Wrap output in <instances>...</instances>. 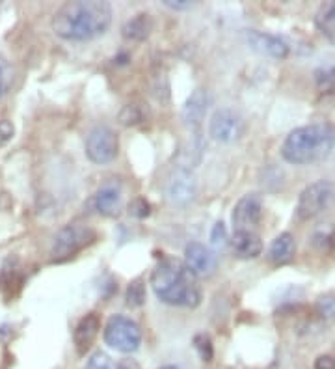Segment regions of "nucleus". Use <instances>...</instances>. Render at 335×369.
<instances>
[{
    "instance_id": "obj_6",
    "label": "nucleus",
    "mask_w": 335,
    "mask_h": 369,
    "mask_svg": "<svg viewBox=\"0 0 335 369\" xmlns=\"http://www.w3.org/2000/svg\"><path fill=\"white\" fill-rule=\"evenodd\" d=\"M96 231L88 228V226H64L56 233V237H54L53 250H51L53 261H65V259H70L74 254H79L86 245L96 241Z\"/></svg>"
},
{
    "instance_id": "obj_34",
    "label": "nucleus",
    "mask_w": 335,
    "mask_h": 369,
    "mask_svg": "<svg viewBox=\"0 0 335 369\" xmlns=\"http://www.w3.org/2000/svg\"><path fill=\"white\" fill-rule=\"evenodd\" d=\"M159 369H179V368H176V365H162V368Z\"/></svg>"
},
{
    "instance_id": "obj_35",
    "label": "nucleus",
    "mask_w": 335,
    "mask_h": 369,
    "mask_svg": "<svg viewBox=\"0 0 335 369\" xmlns=\"http://www.w3.org/2000/svg\"><path fill=\"white\" fill-rule=\"evenodd\" d=\"M330 79H331V81H335V67L330 71Z\"/></svg>"
},
{
    "instance_id": "obj_8",
    "label": "nucleus",
    "mask_w": 335,
    "mask_h": 369,
    "mask_svg": "<svg viewBox=\"0 0 335 369\" xmlns=\"http://www.w3.org/2000/svg\"><path fill=\"white\" fill-rule=\"evenodd\" d=\"M263 216V198L259 194H246L237 202L231 214L235 231H256Z\"/></svg>"
},
{
    "instance_id": "obj_10",
    "label": "nucleus",
    "mask_w": 335,
    "mask_h": 369,
    "mask_svg": "<svg viewBox=\"0 0 335 369\" xmlns=\"http://www.w3.org/2000/svg\"><path fill=\"white\" fill-rule=\"evenodd\" d=\"M185 265L196 278H205L216 271L218 257L209 246L202 242H190L185 248Z\"/></svg>"
},
{
    "instance_id": "obj_19",
    "label": "nucleus",
    "mask_w": 335,
    "mask_h": 369,
    "mask_svg": "<svg viewBox=\"0 0 335 369\" xmlns=\"http://www.w3.org/2000/svg\"><path fill=\"white\" fill-rule=\"evenodd\" d=\"M315 25L319 28V32L324 38L330 39L331 43H335V0L331 2H324L320 6L317 15H315Z\"/></svg>"
},
{
    "instance_id": "obj_7",
    "label": "nucleus",
    "mask_w": 335,
    "mask_h": 369,
    "mask_svg": "<svg viewBox=\"0 0 335 369\" xmlns=\"http://www.w3.org/2000/svg\"><path fill=\"white\" fill-rule=\"evenodd\" d=\"M119 142L117 134L107 125H97L88 133L86 138V155L96 164H108L116 159Z\"/></svg>"
},
{
    "instance_id": "obj_15",
    "label": "nucleus",
    "mask_w": 335,
    "mask_h": 369,
    "mask_svg": "<svg viewBox=\"0 0 335 369\" xmlns=\"http://www.w3.org/2000/svg\"><path fill=\"white\" fill-rule=\"evenodd\" d=\"M99 330H101V319H99L97 313H88V316L82 317L73 332V342L74 347H77V353L86 354V351L91 347V343L96 342Z\"/></svg>"
},
{
    "instance_id": "obj_20",
    "label": "nucleus",
    "mask_w": 335,
    "mask_h": 369,
    "mask_svg": "<svg viewBox=\"0 0 335 369\" xmlns=\"http://www.w3.org/2000/svg\"><path fill=\"white\" fill-rule=\"evenodd\" d=\"M125 302H127L129 308H140V306L145 302V284L144 280L138 278L131 282L127 289V294H125Z\"/></svg>"
},
{
    "instance_id": "obj_3",
    "label": "nucleus",
    "mask_w": 335,
    "mask_h": 369,
    "mask_svg": "<svg viewBox=\"0 0 335 369\" xmlns=\"http://www.w3.org/2000/svg\"><path fill=\"white\" fill-rule=\"evenodd\" d=\"M334 145L335 129L330 123H309L287 134L282 145V157L289 164H313L330 155Z\"/></svg>"
},
{
    "instance_id": "obj_9",
    "label": "nucleus",
    "mask_w": 335,
    "mask_h": 369,
    "mask_svg": "<svg viewBox=\"0 0 335 369\" xmlns=\"http://www.w3.org/2000/svg\"><path fill=\"white\" fill-rule=\"evenodd\" d=\"M197 181L194 171L188 168H176L168 183H166V196L173 205H188L196 198Z\"/></svg>"
},
{
    "instance_id": "obj_29",
    "label": "nucleus",
    "mask_w": 335,
    "mask_h": 369,
    "mask_svg": "<svg viewBox=\"0 0 335 369\" xmlns=\"http://www.w3.org/2000/svg\"><path fill=\"white\" fill-rule=\"evenodd\" d=\"M11 136H13V125L8 119H2L0 122V144H6Z\"/></svg>"
},
{
    "instance_id": "obj_31",
    "label": "nucleus",
    "mask_w": 335,
    "mask_h": 369,
    "mask_svg": "<svg viewBox=\"0 0 335 369\" xmlns=\"http://www.w3.org/2000/svg\"><path fill=\"white\" fill-rule=\"evenodd\" d=\"M166 8H171V10H188L192 8L190 0H164Z\"/></svg>"
},
{
    "instance_id": "obj_26",
    "label": "nucleus",
    "mask_w": 335,
    "mask_h": 369,
    "mask_svg": "<svg viewBox=\"0 0 335 369\" xmlns=\"http://www.w3.org/2000/svg\"><path fill=\"white\" fill-rule=\"evenodd\" d=\"M149 213H151V205L145 198L133 200L129 205V214L134 219H145V216H149Z\"/></svg>"
},
{
    "instance_id": "obj_28",
    "label": "nucleus",
    "mask_w": 335,
    "mask_h": 369,
    "mask_svg": "<svg viewBox=\"0 0 335 369\" xmlns=\"http://www.w3.org/2000/svg\"><path fill=\"white\" fill-rule=\"evenodd\" d=\"M11 70L10 65L6 64V62H0V97L6 96V91L10 88L11 84Z\"/></svg>"
},
{
    "instance_id": "obj_17",
    "label": "nucleus",
    "mask_w": 335,
    "mask_h": 369,
    "mask_svg": "<svg viewBox=\"0 0 335 369\" xmlns=\"http://www.w3.org/2000/svg\"><path fill=\"white\" fill-rule=\"evenodd\" d=\"M294 250H296V242L291 233H280V235L272 241L270 250H268V257L274 265H285L293 259Z\"/></svg>"
},
{
    "instance_id": "obj_12",
    "label": "nucleus",
    "mask_w": 335,
    "mask_h": 369,
    "mask_svg": "<svg viewBox=\"0 0 335 369\" xmlns=\"http://www.w3.org/2000/svg\"><path fill=\"white\" fill-rule=\"evenodd\" d=\"M246 41L256 53L272 56V58H287L289 45L277 36L259 32V30H246Z\"/></svg>"
},
{
    "instance_id": "obj_24",
    "label": "nucleus",
    "mask_w": 335,
    "mask_h": 369,
    "mask_svg": "<svg viewBox=\"0 0 335 369\" xmlns=\"http://www.w3.org/2000/svg\"><path fill=\"white\" fill-rule=\"evenodd\" d=\"M21 284H22V276L19 274V271H17L15 267L8 268L4 265V268H2V276H0V287L2 289L8 287L11 293V287H13V285H15V287H21Z\"/></svg>"
},
{
    "instance_id": "obj_27",
    "label": "nucleus",
    "mask_w": 335,
    "mask_h": 369,
    "mask_svg": "<svg viewBox=\"0 0 335 369\" xmlns=\"http://www.w3.org/2000/svg\"><path fill=\"white\" fill-rule=\"evenodd\" d=\"M225 241H228V235H225V226H223V222L214 224L213 231H211V242H213V246L214 248H222V246H225Z\"/></svg>"
},
{
    "instance_id": "obj_11",
    "label": "nucleus",
    "mask_w": 335,
    "mask_h": 369,
    "mask_svg": "<svg viewBox=\"0 0 335 369\" xmlns=\"http://www.w3.org/2000/svg\"><path fill=\"white\" fill-rule=\"evenodd\" d=\"M242 133V122H240L239 114H235L229 108L216 110L209 123V134L211 138L220 142V144H229L237 140Z\"/></svg>"
},
{
    "instance_id": "obj_32",
    "label": "nucleus",
    "mask_w": 335,
    "mask_h": 369,
    "mask_svg": "<svg viewBox=\"0 0 335 369\" xmlns=\"http://www.w3.org/2000/svg\"><path fill=\"white\" fill-rule=\"evenodd\" d=\"M117 369H142L136 360L133 358H123L121 362H117Z\"/></svg>"
},
{
    "instance_id": "obj_14",
    "label": "nucleus",
    "mask_w": 335,
    "mask_h": 369,
    "mask_svg": "<svg viewBox=\"0 0 335 369\" xmlns=\"http://www.w3.org/2000/svg\"><path fill=\"white\" fill-rule=\"evenodd\" d=\"M123 190L121 183L117 179H108L101 185V188L96 194V207L97 211L105 216H117L121 211Z\"/></svg>"
},
{
    "instance_id": "obj_23",
    "label": "nucleus",
    "mask_w": 335,
    "mask_h": 369,
    "mask_svg": "<svg viewBox=\"0 0 335 369\" xmlns=\"http://www.w3.org/2000/svg\"><path fill=\"white\" fill-rule=\"evenodd\" d=\"M194 347H196L197 354H199V358L203 362H211L214 356V349H213V342H211V337L207 334H197L194 337Z\"/></svg>"
},
{
    "instance_id": "obj_21",
    "label": "nucleus",
    "mask_w": 335,
    "mask_h": 369,
    "mask_svg": "<svg viewBox=\"0 0 335 369\" xmlns=\"http://www.w3.org/2000/svg\"><path fill=\"white\" fill-rule=\"evenodd\" d=\"M315 310L326 321H335V293L322 294L317 299Z\"/></svg>"
},
{
    "instance_id": "obj_13",
    "label": "nucleus",
    "mask_w": 335,
    "mask_h": 369,
    "mask_svg": "<svg viewBox=\"0 0 335 369\" xmlns=\"http://www.w3.org/2000/svg\"><path fill=\"white\" fill-rule=\"evenodd\" d=\"M209 107V93L202 88H197L190 93V97L186 99L185 107L181 110V119L185 122V125L194 131H202V122L205 119Z\"/></svg>"
},
{
    "instance_id": "obj_33",
    "label": "nucleus",
    "mask_w": 335,
    "mask_h": 369,
    "mask_svg": "<svg viewBox=\"0 0 335 369\" xmlns=\"http://www.w3.org/2000/svg\"><path fill=\"white\" fill-rule=\"evenodd\" d=\"M11 332H10V327H8V325H0V342H2V339H6V337L10 336Z\"/></svg>"
},
{
    "instance_id": "obj_4",
    "label": "nucleus",
    "mask_w": 335,
    "mask_h": 369,
    "mask_svg": "<svg viewBox=\"0 0 335 369\" xmlns=\"http://www.w3.org/2000/svg\"><path fill=\"white\" fill-rule=\"evenodd\" d=\"M105 342L119 353H134L142 343V330L131 317L112 316L105 327Z\"/></svg>"
},
{
    "instance_id": "obj_1",
    "label": "nucleus",
    "mask_w": 335,
    "mask_h": 369,
    "mask_svg": "<svg viewBox=\"0 0 335 369\" xmlns=\"http://www.w3.org/2000/svg\"><path fill=\"white\" fill-rule=\"evenodd\" d=\"M112 22V6L103 0L65 2L53 17L54 34L67 41H90L107 32Z\"/></svg>"
},
{
    "instance_id": "obj_22",
    "label": "nucleus",
    "mask_w": 335,
    "mask_h": 369,
    "mask_svg": "<svg viewBox=\"0 0 335 369\" xmlns=\"http://www.w3.org/2000/svg\"><path fill=\"white\" fill-rule=\"evenodd\" d=\"M144 122V112L138 105H127V107L121 108L119 112V123L125 125V127H134L138 123Z\"/></svg>"
},
{
    "instance_id": "obj_25",
    "label": "nucleus",
    "mask_w": 335,
    "mask_h": 369,
    "mask_svg": "<svg viewBox=\"0 0 335 369\" xmlns=\"http://www.w3.org/2000/svg\"><path fill=\"white\" fill-rule=\"evenodd\" d=\"M86 369H117V365L112 362V358L107 353L97 351V353H93L90 356L88 364H86Z\"/></svg>"
},
{
    "instance_id": "obj_5",
    "label": "nucleus",
    "mask_w": 335,
    "mask_h": 369,
    "mask_svg": "<svg viewBox=\"0 0 335 369\" xmlns=\"http://www.w3.org/2000/svg\"><path fill=\"white\" fill-rule=\"evenodd\" d=\"M335 202V185L330 181L311 183L300 193L296 204L298 220H309L324 213Z\"/></svg>"
},
{
    "instance_id": "obj_18",
    "label": "nucleus",
    "mask_w": 335,
    "mask_h": 369,
    "mask_svg": "<svg viewBox=\"0 0 335 369\" xmlns=\"http://www.w3.org/2000/svg\"><path fill=\"white\" fill-rule=\"evenodd\" d=\"M151 30H153V21H151V17L147 13L134 15L121 28L123 38L129 39V41H144V39L149 38Z\"/></svg>"
},
{
    "instance_id": "obj_16",
    "label": "nucleus",
    "mask_w": 335,
    "mask_h": 369,
    "mask_svg": "<svg viewBox=\"0 0 335 369\" xmlns=\"http://www.w3.org/2000/svg\"><path fill=\"white\" fill-rule=\"evenodd\" d=\"M231 246L240 259H256L263 252V241L256 231H233Z\"/></svg>"
},
{
    "instance_id": "obj_30",
    "label": "nucleus",
    "mask_w": 335,
    "mask_h": 369,
    "mask_svg": "<svg viewBox=\"0 0 335 369\" xmlns=\"http://www.w3.org/2000/svg\"><path fill=\"white\" fill-rule=\"evenodd\" d=\"M315 369H335V356L331 354H322L315 360Z\"/></svg>"
},
{
    "instance_id": "obj_2",
    "label": "nucleus",
    "mask_w": 335,
    "mask_h": 369,
    "mask_svg": "<svg viewBox=\"0 0 335 369\" xmlns=\"http://www.w3.org/2000/svg\"><path fill=\"white\" fill-rule=\"evenodd\" d=\"M151 287L160 302L179 308H196L202 302V291L196 276L185 261L176 257H162L151 273Z\"/></svg>"
}]
</instances>
